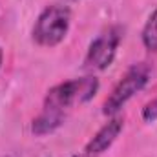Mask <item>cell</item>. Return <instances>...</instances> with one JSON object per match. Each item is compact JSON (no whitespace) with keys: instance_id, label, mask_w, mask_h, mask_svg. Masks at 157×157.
I'll return each instance as SVG.
<instances>
[{"instance_id":"cell-1","label":"cell","mask_w":157,"mask_h":157,"mask_svg":"<svg viewBox=\"0 0 157 157\" xmlns=\"http://www.w3.org/2000/svg\"><path fill=\"white\" fill-rule=\"evenodd\" d=\"M99 91V78L93 75L80 78H71L53 86L44 99V108L64 112L75 104H84L91 101Z\"/></svg>"},{"instance_id":"cell-2","label":"cell","mask_w":157,"mask_h":157,"mask_svg":"<svg viewBox=\"0 0 157 157\" xmlns=\"http://www.w3.org/2000/svg\"><path fill=\"white\" fill-rule=\"evenodd\" d=\"M71 24V11L64 6H48L33 26V40L39 46L53 48L66 39Z\"/></svg>"},{"instance_id":"cell-3","label":"cell","mask_w":157,"mask_h":157,"mask_svg":"<svg viewBox=\"0 0 157 157\" xmlns=\"http://www.w3.org/2000/svg\"><path fill=\"white\" fill-rule=\"evenodd\" d=\"M150 80V68L146 64H135L132 66L124 77L115 84V88L112 90V93L108 95V99L104 101V108H102V113L104 115H110V117H115L119 113V110L137 93L141 91Z\"/></svg>"},{"instance_id":"cell-4","label":"cell","mask_w":157,"mask_h":157,"mask_svg":"<svg viewBox=\"0 0 157 157\" xmlns=\"http://www.w3.org/2000/svg\"><path fill=\"white\" fill-rule=\"evenodd\" d=\"M121 37L122 35L119 28H110L108 31L101 33L90 44L86 59H84V66L93 71H102L108 66H112L117 55V48L121 44Z\"/></svg>"},{"instance_id":"cell-5","label":"cell","mask_w":157,"mask_h":157,"mask_svg":"<svg viewBox=\"0 0 157 157\" xmlns=\"http://www.w3.org/2000/svg\"><path fill=\"white\" fill-rule=\"evenodd\" d=\"M122 126H124V122H122L121 117H113L112 121H108V122L88 141L84 152L90 154V155H99V154L106 152V150L115 143V139L119 137V133L122 132Z\"/></svg>"},{"instance_id":"cell-6","label":"cell","mask_w":157,"mask_h":157,"mask_svg":"<svg viewBox=\"0 0 157 157\" xmlns=\"http://www.w3.org/2000/svg\"><path fill=\"white\" fill-rule=\"evenodd\" d=\"M64 122V112H57V110H48L44 108V112L39 117L33 119L31 122V132L35 135H46L55 132L60 124Z\"/></svg>"},{"instance_id":"cell-7","label":"cell","mask_w":157,"mask_h":157,"mask_svg":"<svg viewBox=\"0 0 157 157\" xmlns=\"http://www.w3.org/2000/svg\"><path fill=\"white\" fill-rule=\"evenodd\" d=\"M141 39H143V44L148 51H157V9L146 20L143 33H141Z\"/></svg>"},{"instance_id":"cell-8","label":"cell","mask_w":157,"mask_h":157,"mask_svg":"<svg viewBox=\"0 0 157 157\" xmlns=\"http://www.w3.org/2000/svg\"><path fill=\"white\" fill-rule=\"evenodd\" d=\"M143 119H144L146 122L157 121V97L144 104V108H143Z\"/></svg>"},{"instance_id":"cell-9","label":"cell","mask_w":157,"mask_h":157,"mask_svg":"<svg viewBox=\"0 0 157 157\" xmlns=\"http://www.w3.org/2000/svg\"><path fill=\"white\" fill-rule=\"evenodd\" d=\"M73 157H97V155H90V154H86V152H84L82 155H73Z\"/></svg>"},{"instance_id":"cell-10","label":"cell","mask_w":157,"mask_h":157,"mask_svg":"<svg viewBox=\"0 0 157 157\" xmlns=\"http://www.w3.org/2000/svg\"><path fill=\"white\" fill-rule=\"evenodd\" d=\"M2 59H4V53H2V48H0V68H2Z\"/></svg>"}]
</instances>
